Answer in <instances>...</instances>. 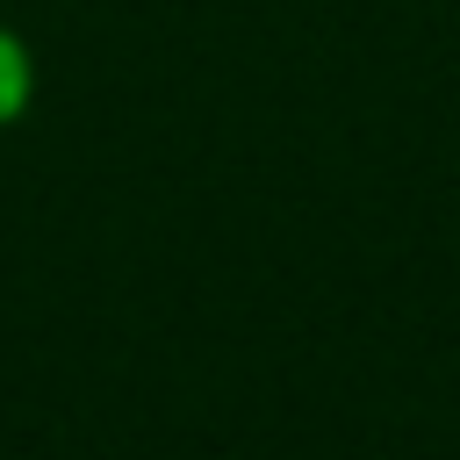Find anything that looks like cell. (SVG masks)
Instances as JSON below:
<instances>
[{
    "instance_id": "obj_1",
    "label": "cell",
    "mask_w": 460,
    "mask_h": 460,
    "mask_svg": "<svg viewBox=\"0 0 460 460\" xmlns=\"http://www.w3.org/2000/svg\"><path fill=\"white\" fill-rule=\"evenodd\" d=\"M22 101H29V58H22V43L0 29V122H14Z\"/></svg>"
}]
</instances>
